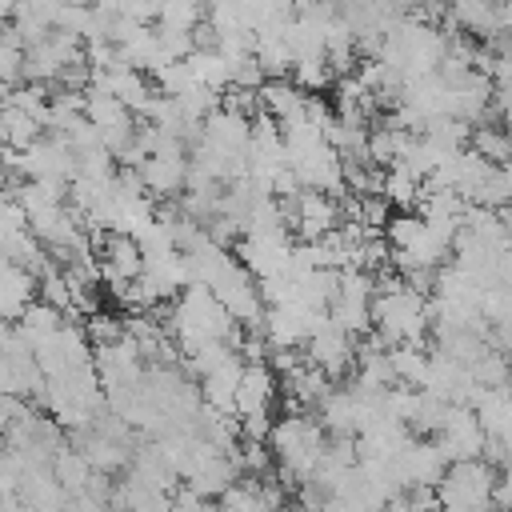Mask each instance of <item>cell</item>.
Segmentation results:
<instances>
[{
	"label": "cell",
	"instance_id": "6da1fadb",
	"mask_svg": "<svg viewBox=\"0 0 512 512\" xmlns=\"http://www.w3.org/2000/svg\"><path fill=\"white\" fill-rule=\"evenodd\" d=\"M500 468L488 456H468V460H452L448 472L440 476L436 492L444 508H488L492 504V488H496Z\"/></svg>",
	"mask_w": 512,
	"mask_h": 512
},
{
	"label": "cell",
	"instance_id": "7a4b0ae2",
	"mask_svg": "<svg viewBox=\"0 0 512 512\" xmlns=\"http://www.w3.org/2000/svg\"><path fill=\"white\" fill-rule=\"evenodd\" d=\"M276 396V372L260 360L244 364L240 384H236V412H268Z\"/></svg>",
	"mask_w": 512,
	"mask_h": 512
},
{
	"label": "cell",
	"instance_id": "3957f363",
	"mask_svg": "<svg viewBox=\"0 0 512 512\" xmlns=\"http://www.w3.org/2000/svg\"><path fill=\"white\" fill-rule=\"evenodd\" d=\"M500 220H504V228L512 232V200H508V204H500Z\"/></svg>",
	"mask_w": 512,
	"mask_h": 512
}]
</instances>
